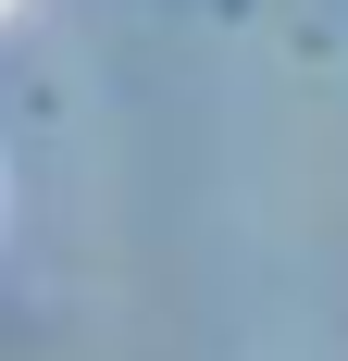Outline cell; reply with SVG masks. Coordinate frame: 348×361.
Masks as SVG:
<instances>
[{
  "instance_id": "6da1fadb",
  "label": "cell",
  "mask_w": 348,
  "mask_h": 361,
  "mask_svg": "<svg viewBox=\"0 0 348 361\" xmlns=\"http://www.w3.org/2000/svg\"><path fill=\"white\" fill-rule=\"evenodd\" d=\"M0 13H13V0H0Z\"/></svg>"
}]
</instances>
